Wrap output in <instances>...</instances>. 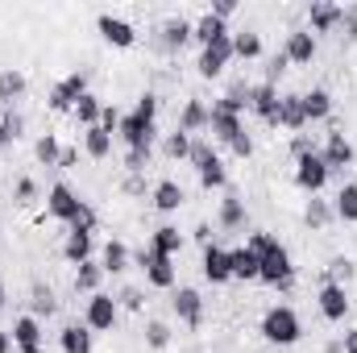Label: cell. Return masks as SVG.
Wrapping results in <instances>:
<instances>
[{
    "label": "cell",
    "mask_w": 357,
    "mask_h": 353,
    "mask_svg": "<svg viewBox=\"0 0 357 353\" xmlns=\"http://www.w3.org/2000/svg\"><path fill=\"white\" fill-rule=\"evenodd\" d=\"M258 333H262V341H266V345L287 350V345H295V341L303 337V320H299V312H295L291 303H274V308L262 312Z\"/></svg>",
    "instance_id": "1"
},
{
    "label": "cell",
    "mask_w": 357,
    "mask_h": 353,
    "mask_svg": "<svg viewBox=\"0 0 357 353\" xmlns=\"http://www.w3.org/2000/svg\"><path fill=\"white\" fill-rule=\"evenodd\" d=\"M258 283H266L274 291H291L295 287V262H291V250L274 237L266 250H258Z\"/></svg>",
    "instance_id": "2"
},
{
    "label": "cell",
    "mask_w": 357,
    "mask_h": 353,
    "mask_svg": "<svg viewBox=\"0 0 357 353\" xmlns=\"http://www.w3.org/2000/svg\"><path fill=\"white\" fill-rule=\"evenodd\" d=\"M116 320H121V303H116V295H108V291L88 295L84 324H88L91 333H112V329H116Z\"/></svg>",
    "instance_id": "3"
},
{
    "label": "cell",
    "mask_w": 357,
    "mask_h": 353,
    "mask_svg": "<svg viewBox=\"0 0 357 353\" xmlns=\"http://www.w3.org/2000/svg\"><path fill=\"white\" fill-rule=\"evenodd\" d=\"M229 63H233V33H220L216 42H208V46L199 50V59H195V71H199L204 80H220Z\"/></svg>",
    "instance_id": "4"
},
{
    "label": "cell",
    "mask_w": 357,
    "mask_h": 353,
    "mask_svg": "<svg viewBox=\"0 0 357 353\" xmlns=\"http://www.w3.org/2000/svg\"><path fill=\"white\" fill-rule=\"evenodd\" d=\"M133 262L146 270V283H150V287H158V291H175V283H178L175 258H162V254H154V250L146 246L142 254H133Z\"/></svg>",
    "instance_id": "5"
},
{
    "label": "cell",
    "mask_w": 357,
    "mask_h": 353,
    "mask_svg": "<svg viewBox=\"0 0 357 353\" xmlns=\"http://www.w3.org/2000/svg\"><path fill=\"white\" fill-rule=\"evenodd\" d=\"M79 96H88V71H71V75H63L50 96H46V104H50V112H71L75 104H79Z\"/></svg>",
    "instance_id": "6"
},
{
    "label": "cell",
    "mask_w": 357,
    "mask_h": 353,
    "mask_svg": "<svg viewBox=\"0 0 357 353\" xmlns=\"http://www.w3.org/2000/svg\"><path fill=\"white\" fill-rule=\"evenodd\" d=\"M79 191L71 187V183H50V191H46V216H54V220H63V225H71L75 220V212H79Z\"/></svg>",
    "instance_id": "7"
},
{
    "label": "cell",
    "mask_w": 357,
    "mask_h": 353,
    "mask_svg": "<svg viewBox=\"0 0 357 353\" xmlns=\"http://www.w3.org/2000/svg\"><path fill=\"white\" fill-rule=\"evenodd\" d=\"M316 308H320V316L328 320V324H341L345 316H349V287H341V283H320V291H316Z\"/></svg>",
    "instance_id": "8"
},
{
    "label": "cell",
    "mask_w": 357,
    "mask_h": 353,
    "mask_svg": "<svg viewBox=\"0 0 357 353\" xmlns=\"http://www.w3.org/2000/svg\"><path fill=\"white\" fill-rule=\"evenodd\" d=\"M328 179H333V171L324 167V158H320V150L295 163V187H299V191H307V195H320V191L328 187Z\"/></svg>",
    "instance_id": "9"
},
{
    "label": "cell",
    "mask_w": 357,
    "mask_h": 353,
    "mask_svg": "<svg viewBox=\"0 0 357 353\" xmlns=\"http://www.w3.org/2000/svg\"><path fill=\"white\" fill-rule=\"evenodd\" d=\"M191 33H195V21H187V17H167L158 29H154V46L158 50H167V54H178L187 42H191Z\"/></svg>",
    "instance_id": "10"
},
{
    "label": "cell",
    "mask_w": 357,
    "mask_h": 353,
    "mask_svg": "<svg viewBox=\"0 0 357 353\" xmlns=\"http://www.w3.org/2000/svg\"><path fill=\"white\" fill-rule=\"evenodd\" d=\"M116 137L125 142V150L154 146V142H158V121H146V117H137V112H125V117H121V129H116Z\"/></svg>",
    "instance_id": "11"
},
{
    "label": "cell",
    "mask_w": 357,
    "mask_h": 353,
    "mask_svg": "<svg viewBox=\"0 0 357 353\" xmlns=\"http://www.w3.org/2000/svg\"><path fill=\"white\" fill-rule=\"evenodd\" d=\"M320 158H324V167L337 175V171H349V167L357 163V150L341 129H333V133L324 137V146H320Z\"/></svg>",
    "instance_id": "12"
},
{
    "label": "cell",
    "mask_w": 357,
    "mask_h": 353,
    "mask_svg": "<svg viewBox=\"0 0 357 353\" xmlns=\"http://www.w3.org/2000/svg\"><path fill=\"white\" fill-rule=\"evenodd\" d=\"M245 225H250L245 200H241L233 187H225V200H220V208H216V229H220V233H245Z\"/></svg>",
    "instance_id": "13"
},
{
    "label": "cell",
    "mask_w": 357,
    "mask_h": 353,
    "mask_svg": "<svg viewBox=\"0 0 357 353\" xmlns=\"http://www.w3.org/2000/svg\"><path fill=\"white\" fill-rule=\"evenodd\" d=\"M278 88L274 84H250V112L262 121V125H270V129H278Z\"/></svg>",
    "instance_id": "14"
},
{
    "label": "cell",
    "mask_w": 357,
    "mask_h": 353,
    "mask_svg": "<svg viewBox=\"0 0 357 353\" xmlns=\"http://www.w3.org/2000/svg\"><path fill=\"white\" fill-rule=\"evenodd\" d=\"M96 29H100V38H104L108 46H116V50H133V46H137V29H133L125 17L100 13V17H96Z\"/></svg>",
    "instance_id": "15"
},
{
    "label": "cell",
    "mask_w": 357,
    "mask_h": 353,
    "mask_svg": "<svg viewBox=\"0 0 357 353\" xmlns=\"http://www.w3.org/2000/svg\"><path fill=\"white\" fill-rule=\"evenodd\" d=\"M316 50H320V42H316V33H312L307 25H295V29L287 33V42H282V54H287V63H295V67H307V63L316 59Z\"/></svg>",
    "instance_id": "16"
},
{
    "label": "cell",
    "mask_w": 357,
    "mask_h": 353,
    "mask_svg": "<svg viewBox=\"0 0 357 353\" xmlns=\"http://www.w3.org/2000/svg\"><path fill=\"white\" fill-rule=\"evenodd\" d=\"M171 308H175V316H178L183 329H199V324H204V295H199L195 287H175Z\"/></svg>",
    "instance_id": "17"
},
{
    "label": "cell",
    "mask_w": 357,
    "mask_h": 353,
    "mask_svg": "<svg viewBox=\"0 0 357 353\" xmlns=\"http://www.w3.org/2000/svg\"><path fill=\"white\" fill-rule=\"evenodd\" d=\"M199 270H204V278L212 283V287H225V283H233V262H229V250L225 246H204V254H199Z\"/></svg>",
    "instance_id": "18"
},
{
    "label": "cell",
    "mask_w": 357,
    "mask_h": 353,
    "mask_svg": "<svg viewBox=\"0 0 357 353\" xmlns=\"http://www.w3.org/2000/svg\"><path fill=\"white\" fill-rule=\"evenodd\" d=\"M208 121H212V104H204L199 96H191V100L178 108L175 129H183L187 137H204V133H208Z\"/></svg>",
    "instance_id": "19"
},
{
    "label": "cell",
    "mask_w": 357,
    "mask_h": 353,
    "mask_svg": "<svg viewBox=\"0 0 357 353\" xmlns=\"http://www.w3.org/2000/svg\"><path fill=\"white\" fill-rule=\"evenodd\" d=\"M8 337H13V350L17 353H42V320L38 316H17Z\"/></svg>",
    "instance_id": "20"
},
{
    "label": "cell",
    "mask_w": 357,
    "mask_h": 353,
    "mask_svg": "<svg viewBox=\"0 0 357 353\" xmlns=\"http://www.w3.org/2000/svg\"><path fill=\"white\" fill-rule=\"evenodd\" d=\"M307 29H312V33H337V29H341V4H333V0H312V4H307Z\"/></svg>",
    "instance_id": "21"
},
{
    "label": "cell",
    "mask_w": 357,
    "mask_h": 353,
    "mask_svg": "<svg viewBox=\"0 0 357 353\" xmlns=\"http://www.w3.org/2000/svg\"><path fill=\"white\" fill-rule=\"evenodd\" d=\"M303 125H307V112H303V91H287V96L278 100V129L299 133Z\"/></svg>",
    "instance_id": "22"
},
{
    "label": "cell",
    "mask_w": 357,
    "mask_h": 353,
    "mask_svg": "<svg viewBox=\"0 0 357 353\" xmlns=\"http://www.w3.org/2000/svg\"><path fill=\"white\" fill-rule=\"evenodd\" d=\"M183 200H187V191L178 187L175 179H158V183H154V191H150V204H154L162 216L178 212V208H183Z\"/></svg>",
    "instance_id": "23"
},
{
    "label": "cell",
    "mask_w": 357,
    "mask_h": 353,
    "mask_svg": "<svg viewBox=\"0 0 357 353\" xmlns=\"http://www.w3.org/2000/svg\"><path fill=\"white\" fill-rule=\"evenodd\" d=\"M91 254H96V237H91V233H79V229H67V237H63V258L71 266H84V262H91Z\"/></svg>",
    "instance_id": "24"
},
{
    "label": "cell",
    "mask_w": 357,
    "mask_h": 353,
    "mask_svg": "<svg viewBox=\"0 0 357 353\" xmlns=\"http://www.w3.org/2000/svg\"><path fill=\"white\" fill-rule=\"evenodd\" d=\"M241 129H245V121H241V117H233V112H225V108H212V121H208V133H212V142L229 146V142H233Z\"/></svg>",
    "instance_id": "25"
},
{
    "label": "cell",
    "mask_w": 357,
    "mask_h": 353,
    "mask_svg": "<svg viewBox=\"0 0 357 353\" xmlns=\"http://www.w3.org/2000/svg\"><path fill=\"white\" fill-rule=\"evenodd\" d=\"M100 266H104V274H125L129 266H133V254H129V246L125 241H104V250H100Z\"/></svg>",
    "instance_id": "26"
},
{
    "label": "cell",
    "mask_w": 357,
    "mask_h": 353,
    "mask_svg": "<svg viewBox=\"0 0 357 353\" xmlns=\"http://www.w3.org/2000/svg\"><path fill=\"white\" fill-rule=\"evenodd\" d=\"M262 54H266V46H262V33H258V29H237V33H233V59L258 63Z\"/></svg>",
    "instance_id": "27"
},
{
    "label": "cell",
    "mask_w": 357,
    "mask_h": 353,
    "mask_svg": "<svg viewBox=\"0 0 357 353\" xmlns=\"http://www.w3.org/2000/svg\"><path fill=\"white\" fill-rule=\"evenodd\" d=\"M303 112H307V125L328 121V117H333V91H328V88L303 91Z\"/></svg>",
    "instance_id": "28"
},
{
    "label": "cell",
    "mask_w": 357,
    "mask_h": 353,
    "mask_svg": "<svg viewBox=\"0 0 357 353\" xmlns=\"http://www.w3.org/2000/svg\"><path fill=\"white\" fill-rule=\"evenodd\" d=\"M229 262H233V278H237V283H258V254H254L250 246L229 250Z\"/></svg>",
    "instance_id": "29"
},
{
    "label": "cell",
    "mask_w": 357,
    "mask_h": 353,
    "mask_svg": "<svg viewBox=\"0 0 357 353\" xmlns=\"http://www.w3.org/2000/svg\"><path fill=\"white\" fill-rule=\"evenodd\" d=\"M25 91H29L25 71H17V67H4V71H0V104H8V108H13Z\"/></svg>",
    "instance_id": "30"
},
{
    "label": "cell",
    "mask_w": 357,
    "mask_h": 353,
    "mask_svg": "<svg viewBox=\"0 0 357 353\" xmlns=\"http://www.w3.org/2000/svg\"><path fill=\"white\" fill-rule=\"evenodd\" d=\"M183 241H187V237L178 233L175 225H158V229H154V237H150V250H154V254H162V258H175L178 250H183Z\"/></svg>",
    "instance_id": "31"
},
{
    "label": "cell",
    "mask_w": 357,
    "mask_h": 353,
    "mask_svg": "<svg viewBox=\"0 0 357 353\" xmlns=\"http://www.w3.org/2000/svg\"><path fill=\"white\" fill-rule=\"evenodd\" d=\"M54 312H59V299H54V291H50L46 283H33V287H29V316L46 320V316H54Z\"/></svg>",
    "instance_id": "32"
},
{
    "label": "cell",
    "mask_w": 357,
    "mask_h": 353,
    "mask_svg": "<svg viewBox=\"0 0 357 353\" xmlns=\"http://www.w3.org/2000/svg\"><path fill=\"white\" fill-rule=\"evenodd\" d=\"M333 216H337L341 225H357V183H345V187L337 191V200H333Z\"/></svg>",
    "instance_id": "33"
},
{
    "label": "cell",
    "mask_w": 357,
    "mask_h": 353,
    "mask_svg": "<svg viewBox=\"0 0 357 353\" xmlns=\"http://www.w3.org/2000/svg\"><path fill=\"white\" fill-rule=\"evenodd\" d=\"M220 33H233V29H229V21H220V17L204 13V17L195 21V33H191V42H199V50H204V46H208V42H216Z\"/></svg>",
    "instance_id": "34"
},
{
    "label": "cell",
    "mask_w": 357,
    "mask_h": 353,
    "mask_svg": "<svg viewBox=\"0 0 357 353\" xmlns=\"http://www.w3.org/2000/svg\"><path fill=\"white\" fill-rule=\"evenodd\" d=\"M59 345H63V353H91V329L88 324H67L59 333Z\"/></svg>",
    "instance_id": "35"
},
{
    "label": "cell",
    "mask_w": 357,
    "mask_h": 353,
    "mask_svg": "<svg viewBox=\"0 0 357 353\" xmlns=\"http://www.w3.org/2000/svg\"><path fill=\"white\" fill-rule=\"evenodd\" d=\"M100 112H104V100L100 96H79V104L71 108V117H75V125H84V129H96L100 125Z\"/></svg>",
    "instance_id": "36"
},
{
    "label": "cell",
    "mask_w": 357,
    "mask_h": 353,
    "mask_svg": "<svg viewBox=\"0 0 357 353\" xmlns=\"http://www.w3.org/2000/svg\"><path fill=\"white\" fill-rule=\"evenodd\" d=\"M303 220H307V229H316V233H320V229H328L337 216H333V204H328V200L312 195V200H307V208H303Z\"/></svg>",
    "instance_id": "37"
},
{
    "label": "cell",
    "mask_w": 357,
    "mask_h": 353,
    "mask_svg": "<svg viewBox=\"0 0 357 353\" xmlns=\"http://www.w3.org/2000/svg\"><path fill=\"white\" fill-rule=\"evenodd\" d=\"M84 154L96 158V163H100V158H108V154H112V133H108V129H100V125H96V129H84Z\"/></svg>",
    "instance_id": "38"
},
{
    "label": "cell",
    "mask_w": 357,
    "mask_h": 353,
    "mask_svg": "<svg viewBox=\"0 0 357 353\" xmlns=\"http://www.w3.org/2000/svg\"><path fill=\"white\" fill-rule=\"evenodd\" d=\"M100 283H104V266H100V262L75 266V291H84V295H96V291H100Z\"/></svg>",
    "instance_id": "39"
},
{
    "label": "cell",
    "mask_w": 357,
    "mask_h": 353,
    "mask_svg": "<svg viewBox=\"0 0 357 353\" xmlns=\"http://www.w3.org/2000/svg\"><path fill=\"white\" fill-rule=\"evenodd\" d=\"M33 158H38L42 167H59V158H63V146H59V137H54V133H42V137L33 142Z\"/></svg>",
    "instance_id": "40"
},
{
    "label": "cell",
    "mask_w": 357,
    "mask_h": 353,
    "mask_svg": "<svg viewBox=\"0 0 357 353\" xmlns=\"http://www.w3.org/2000/svg\"><path fill=\"white\" fill-rule=\"evenodd\" d=\"M220 154H216V146H212V137H191V154H187V163L195 167V175L208 167V163H216Z\"/></svg>",
    "instance_id": "41"
},
{
    "label": "cell",
    "mask_w": 357,
    "mask_h": 353,
    "mask_svg": "<svg viewBox=\"0 0 357 353\" xmlns=\"http://www.w3.org/2000/svg\"><path fill=\"white\" fill-rule=\"evenodd\" d=\"M187 154H191V137L175 129V133H167L162 137V158H171V163H187Z\"/></svg>",
    "instance_id": "42"
},
{
    "label": "cell",
    "mask_w": 357,
    "mask_h": 353,
    "mask_svg": "<svg viewBox=\"0 0 357 353\" xmlns=\"http://www.w3.org/2000/svg\"><path fill=\"white\" fill-rule=\"evenodd\" d=\"M199 187H204V191H225V187H229V171H225V158H216V163H208V167L199 171Z\"/></svg>",
    "instance_id": "43"
},
{
    "label": "cell",
    "mask_w": 357,
    "mask_h": 353,
    "mask_svg": "<svg viewBox=\"0 0 357 353\" xmlns=\"http://www.w3.org/2000/svg\"><path fill=\"white\" fill-rule=\"evenodd\" d=\"M354 258H345V254H337V258H333V262L324 266V283H341V287H345V283H349V278H354Z\"/></svg>",
    "instance_id": "44"
},
{
    "label": "cell",
    "mask_w": 357,
    "mask_h": 353,
    "mask_svg": "<svg viewBox=\"0 0 357 353\" xmlns=\"http://www.w3.org/2000/svg\"><path fill=\"white\" fill-rule=\"evenodd\" d=\"M146 345L154 353L171 350V324H167V320H150V324H146Z\"/></svg>",
    "instance_id": "45"
},
{
    "label": "cell",
    "mask_w": 357,
    "mask_h": 353,
    "mask_svg": "<svg viewBox=\"0 0 357 353\" xmlns=\"http://www.w3.org/2000/svg\"><path fill=\"white\" fill-rule=\"evenodd\" d=\"M154 158V146H137V150H125V175H146Z\"/></svg>",
    "instance_id": "46"
},
{
    "label": "cell",
    "mask_w": 357,
    "mask_h": 353,
    "mask_svg": "<svg viewBox=\"0 0 357 353\" xmlns=\"http://www.w3.org/2000/svg\"><path fill=\"white\" fill-rule=\"evenodd\" d=\"M13 200L21 204V208H29L33 200H38V179H29V175H21L17 179V187H13Z\"/></svg>",
    "instance_id": "47"
},
{
    "label": "cell",
    "mask_w": 357,
    "mask_h": 353,
    "mask_svg": "<svg viewBox=\"0 0 357 353\" xmlns=\"http://www.w3.org/2000/svg\"><path fill=\"white\" fill-rule=\"evenodd\" d=\"M229 154H233V158H241V163H245V158H254V133H250V129H241V133L229 142Z\"/></svg>",
    "instance_id": "48"
},
{
    "label": "cell",
    "mask_w": 357,
    "mask_h": 353,
    "mask_svg": "<svg viewBox=\"0 0 357 353\" xmlns=\"http://www.w3.org/2000/svg\"><path fill=\"white\" fill-rule=\"evenodd\" d=\"M67 229H79V233H96V208H91L88 200L79 204V212H75V220H71Z\"/></svg>",
    "instance_id": "49"
},
{
    "label": "cell",
    "mask_w": 357,
    "mask_h": 353,
    "mask_svg": "<svg viewBox=\"0 0 357 353\" xmlns=\"http://www.w3.org/2000/svg\"><path fill=\"white\" fill-rule=\"evenodd\" d=\"M0 125H4V133H8L13 142H17V137H25V117H21L17 108H8V112L0 117Z\"/></svg>",
    "instance_id": "50"
},
{
    "label": "cell",
    "mask_w": 357,
    "mask_h": 353,
    "mask_svg": "<svg viewBox=\"0 0 357 353\" xmlns=\"http://www.w3.org/2000/svg\"><path fill=\"white\" fill-rule=\"evenodd\" d=\"M116 303H121L125 312H142V308H146V295H142V287H125V291L116 295Z\"/></svg>",
    "instance_id": "51"
},
{
    "label": "cell",
    "mask_w": 357,
    "mask_h": 353,
    "mask_svg": "<svg viewBox=\"0 0 357 353\" xmlns=\"http://www.w3.org/2000/svg\"><path fill=\"white\" fill-rule=\"evenodd\" d=\"M287 67H291V63H287V54H282V50H278V54H270V59H266V84L278 88V80L287 75Z\"/></svg>",
    "instance_id": "52"
},
{
    "label": "cell",
    "mask_w": 357,
    "mask_h": 353,
    "mask_svg": "<svg viewBox=\"0 0 357 353\" xmlns=\"http://www.w3.org/2000/svg\"><path fill=\"white\" fill-rule=\"evenodd\" d=\"M133 112H137V117H146V121H158V96H154V91H142Z\"/></svg>",
    "instance_id": "53"
},
{
    "label": "cell",
    "mask_w": 357,
    "mask_h": 353,
    "mask_svg": "<svg viewBox=\"0 0 357 353\" xmlns=\"http://www.w3.org/2000/svg\"><path fill=\"white\" fill-rule=\"evenodd\" d=\"M341 29H345L349 42H357V0L354 4H341Z\"/></svg>",
    "instance_id": "54"
},
{
    "label": "cell",
    "mask_w": 357,
    "mask_h": 353,
    "mask_svg": "<svg viewBox=\"0 0 357 353\" xmlns=\"http://www.w3.org/2000/svg\"><path fill=\"white\" fill-rule=\"evenodd\" d=\"M307 154H316V142H312L307 133H295V137H291V158L299 163V158H307Z\"/></svg>",
    "instance_id": "55"
},
{
    "label": "cell",
    "mask_w": 357,
    "mask_h": 353,
    "mask_svg": "<svg viewBox=\"0 0 357 353\" xmlns=\"http://www.w3.org/2000/svg\"><path fill=\"white\" fill-rule=\"evenodd\" d=\"M121 117H125V112H121L116 104H104V112H100V129L116 133V129H121Z\"/></svg>",
    "instance_id": "56"
},
{
    "label": "cell",
    "mask_w": 357,
    "mask_h": 353,
    "mask_svg": "<svg viewBox=\"0 0 357 353\" xmlns=\"http://www.w3.org/2000/svg\"><path fill=\"white\" fill-rule=\"evenodd\" d=\"M121 191H125V195H146V175H125Z\"/></svg>",
    "instance_id": "57"
},
{
    "label": "cell",
    "mask_w": 357,
    "mask_h": 353,
    "mask_svg": "<svg viewBox=\"0 0 357 353\" xmlns=\"http://www.w3.org/2000/svg\"><path fill=\"white\" fill-rule=\"evenodd\" d=\"M212 17H220V21H229L233 13H237V0H212V8H208Z\"/></svg>",
    "instance_id": "58"
},
{
    "label": "cell",
    "mask_w": 357,
    "mask_h": 353,
    "mask_svg": "<svg viewBox=\"0 0 357 353\" xmlns=\"http://www.w3.org/2000/svg\"><path fill=\"white\" fill-rule=\"evenodd\" d=\"M191 237H195L199 246H212V237H216V233H212V225H208V220H199V225L191 229Z\"/></svg>",
    "instance_id": "59"
},
{
    "label": "cell",
    "mask_w": 357,
    "mask_h": 353,
    "mask_svg": "<svg viewBox=\"0 0 357 353\" xmlns=\"http://www.w3.org/2000/svg\"><path fill=\"white\" fill-rule=\"evenodd\" d=\"M75 163H79V150H63V158H59V167H63V171H71Z\"/></svg>",
    "instance_id": "60"
},
{
    "label": "cell",
    "mask_w": 357,
    "mask_h": 353,
    "mask_svg": "<svg viewBox=\"0 0 357 353\" xmlns=\"http://www.w3.org/2000/svg\"><path fill=\"white\" fill-rule=\"evenodd\" d=\"M0 353H13V337H8V329H0Z\"/></svg>",
    "instance_id": "61"
},
{
    "label": "cell",
    "mask_w": 357,
    "mask_h": 353,
    "mask_svg": "<svg viewBox=\"0 0 357 353\" xmlns=\"http://www.w3.org/2000/svg\"><path fill=\"white\" fill-rule=\"evenodd\" d=\"M324 353H345V345H341V341H328V345H324Z\"/></svg>",
    "instance_id": "62"
},
{
    "label": "cell",
    "mask_w": 357,
    "mask_h": 353,
    "mask_svg": "<svg viewBox=\"0 0 357 353\" xmlns=\"http://www.w3.org/2000/svg\"><path fill=\"white\" fill-rule=\"evenodd\" d=\"M4 146H13V137H8V133H4V125H0V150H4Z\"/></svg>",
    "instance_id": "63"
},
{
    "label": "cell",
    "mask_w": 357,
    "mask_h": 353,
    "mask_svg": "<svg viewBox=\"0 0 357 353\" xmlns=\"http://www.w3.org/2000/svg\"><path fill=\"white\" fill-rule=\"evenodd\" d=\"M0 308H4V283H0Z\"/></svg>",
    "instance_id": "64"
}]
</instances>
